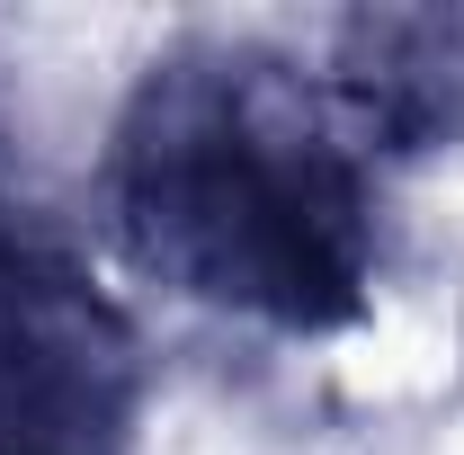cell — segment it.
I'll return each instance as SVG.
<instances>
[{
    "instance_id": "obj_2",
    "label": "cell",
    "mask_w": 464,
    "mask_h": 455,
    "mask_svg": "<svg viewBox=\"0 0 464 455\" xmlns=\"http://www.w3.org/2000/svg\"><path fill=\"white\" fill-rule=\"evenodd\" d=\"M152 357L90 250L0 215V455H143Z\"/></svg>"
},
{
    "instance_id": "obj_1",
    "label": "cell",
    "mask_w": 464,
    "mask_h": 455,
    "mask_svg": "<svg viewBox=\"0 0 464 455\" xmlns=\"http://www.w3.org/2000/svg\"><path fill=\"white\" fill-rule=\"evenodd\" d=\"M99 188L125 259L224 322L322 340L375 304V161L331 90L259 36L161 45L108 125Z\"/></svg>"
},
{
    "instance_id": "obj_3",
    "label": "cell",
    "mask_w": 464,
    "mask_h": 455,
    "mask_svg": "<svg viewBox=\"0 0 464 455\" xmlns=\"http://www.w3.org/2000/svg\"><path fill=\"white\" fill-rule=\"evenodd\" d=\"M322 90L366 161H420L464 143V9H348Z\"/></svg>"
}]
</instances>
